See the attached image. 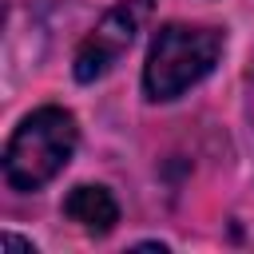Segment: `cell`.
<instances>
[{"instance_id":"6da1fadb","label":"cell","mask_w":254,"mask_h":254,"mask_svg":"<svg viewBox=\"0 0 254 254\" xmlns=\"http://www.w3.org/2000/svg\"><path fill=\"white\" fill-rule=\"evenodd\" d=\"M79 143V127L71 119V111L64 107H40L32 111L8 139L4 147V179L16 190H40L44 183H52L67 159L75 155Z\"/></svg>"},{"instance_id":"7a4b0ae2","label":"cell","mask_w":254,"mask_h":254,"mask_svg":"<svg viewBox=\"0 0 254 254\" xmlns=\"http://www.w3.org/2000/svg\"><path fill=\"white\" fill-rule=\"evenodd\" d=\"M222 56V32L206 24H167L155 32L147 64H143V87L151 99H179L190 91Z\"/></svg>"},{"instance_id":"3957f363","label":"cell","mask_w":254,"mask_h":254,"mask_svg":"<svg viewBox=\"0 0 254 254\" xmlns=\"http://www.w3.org/2000/svg\"><path fill=\"white\" fill-rule=\"evenodd\" d=\"M151 12H155V0H119L95 24V32L79 44V52H75V79L79 83H95L99 75H107L119 64V56L135 44V36L151 20Z\"/></svg>"},{"instance_id":"277c9868","label":"cell","mask_w":254,"mask_h":254,"mask_svg":"<svg viewBox=\"0 0 254 254\" xmlns=\"http://www.w3.org/2000/svg\"><path fill=\"white\" fill-rule=\"evenodd\" d=\"M64 214L71 222H79L87 234H107L115 222H119V206L111 198L107 187H75L67 198H64Z\"/></svg>"},{"instance_id":"5b68a950","label":"cell","mask_w":254,"mask_h":254,"mask_svg":"<svg viewBox=\"0 0 254 254\" xmlns=\"http://www.w3.org/2000/svg\"><path fill=\"white\" fill-rule=\"evenodd\" d=\"M0 246H4V250H24V254H36V246H32V242H24V238H16V234H4V238H0Z\"/></svg>"}]
</instances>
